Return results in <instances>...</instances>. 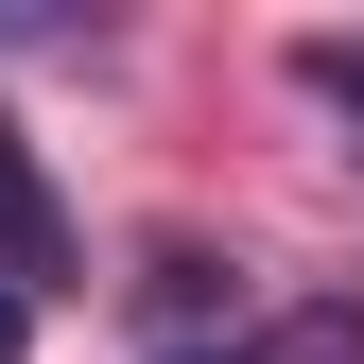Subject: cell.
Returning a JSON list of instances; mask_svg holds the SVG:
<instances>
[{
  "label": "cell",
  "instance_id": "obj_5",
  "mask_svg": "<svg viewBox=\"0 0 364 364\" xmlns=\"http://www.w3.org/2000/svg\"><path fill=\"white\" fill-rule=\"evenodd\" d=\"M173 364H260V347H173Z\"/></svg>",
  "mask_w": 364,
  "mask_h": 364
},
{
  "label": "cell",
  "instance_id": "obj_3",
  "mask_svg": "<svg viewBox=\"0 0 364 364\" xmlns=\"http://www.w3.org/2000/svg\"><path fill=\"white\" fill-rule=\"evenodd\" d=\"M295 70H312V105H347V122H364V35H312Z\"/></svg>",
  "mask_w": 364,
  "mask_h": 364
},
{
  "label": "cell",
  "instance_id": "obj_1",
  "mask_svg": "<svg viewBox=\"0 0 364 364\" xmlns=\"http://www.w3.org/2000/svg\"><path fill=\"white\" fill-rule=\"evenodd\" d=\"M0 278H18V295H53V278H70V225H53V191H35L18 122H0Z\"/></svg>",
  "mask_w": 364,
  "mask_h": 364
},
{
  "label": "cell",
  "instance_id": "obj_4",
  "mask_svg": "<svg viewBox=\"0 0 364 364\" xmlns=\"http://www.w3.org/2000/svg\"><path fill=\"white\" fill-rule=\"evenodd\" d=\"M18 330H35V295H18V278H0V364H18Z\"/></svg>",
  "mask_w": 364,
  "mask_h": 364
},
{
  "label": "cell",
  "instance_id": "obj_2",
  "mask_svg": "<svg viewBox=\"0 0 364 364\" xmlns=\"http://www.w3.org/2000/svg\"><path fill=\"white\" fill-rule=\"evenodd\" d=\"M260 364H364V295H312V312H278V330H260Z\"/></svg>",
  "mask_w": 364,
  "mask_h": 364
}]
</instances>
